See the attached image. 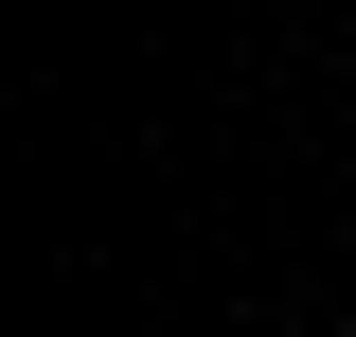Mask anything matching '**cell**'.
Segmentation results:
<instances>
[{"mask_svg": "<svg viewBox=\"0 0 356 337\" xmlns=\"http://www.w3.org/2000/svg\"><path fill=\"white\" fill-rule=\"evenodd\" d=\"M339 337H356V302H339Z\"/></svg>", "mask_w": 356, "mask_h": 337, "instance_id": "cell-1", "label": "cell"}]
</instances>
